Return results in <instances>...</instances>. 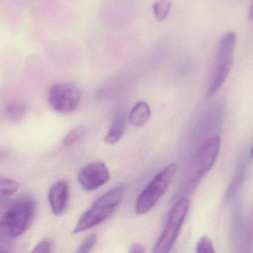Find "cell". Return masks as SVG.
I'll use <instances>...</instances> for the list:
<instances>
[{
	"label": "cell",
	"mask_w": 253,
	"mask_h": 253,
	"mask_svg": "<svg viewBox=\"0 0 253 253\" xmlns=\"http://www.w3.org/2000/svg\"><path fill=\"white\" fill-rule=\"evenodd\" d=\"M37 207L35 200L29 196L17 198L2 207L0 219L2 238L15 239L24 234L35 221Z\"/></svg>",
	"instance_id": "obj_1"
},
{
	"label": "cell",
	"mask_w": 253,
	"mask_h": 253,
	"mask_svg": "<svg viewBox=\"0 0 253 253\" xmlns=\"http://www.w3.org/2000/svg\"><path fill=\"white\" fill-rule=\"evenodd\" d=\"M124 196V187L119 186L97 198L90 208L83 213L72 233L78 234L88 230L107 220L121 204Z\"/></svg>",
	"instance_id": "obj_2"
},
{
	"label": "cell",
	"mask_w": 253,
	"mask_h": 253,
	"mask_svg": "<svg viewBox=\"0 0 253 253\" xmlns=\"http://www.w3.org/2000/svg\"><path fill=\"white\" fill-rule=\"evenodd\" d=\"M177 170V164H169L152 179L136 200L137 214H146L154 208L171 184Z\"/></svg>",
	"instance_id": "obj_3"
},
{
	"label": "cell",
	"mask_w": 253,
	"mask_h": 253,
	"mask_svg": "<svg viewBox=\"0 0 253 253\" xmlns=\"http://www.w3.org/2000/svg\"><path fill=\"white\" fill-rule=\"evenodd\" d=\"M236 46V35L235 32L226 33L222 38L216 55L212 76L209 84L207 97H212L226 82L232 69Z\"/></svg>",
	"instance_id": "obj_4"
},
{
	"label": "cell",
	"mask_w": 253,
	"mask_h": 253,
	"mask_svg": "<svg viewBox=\"0 0 253 253\" xmlns=\"http://www.w3.org/2000/svg\"><path fill=\"white\" fill-rule=\"evenodd\" d=\"M221 146V139L215 135L207 139L198 149L189 169L187 191L192 192L210 172L217 161Z\"/></svg>",
	"instance_id": "obj_5"
},
{
	"label": "cell",
	"mask_w": 253,
	"mask_h": 253,
	"mask_svg": "<svg viewBox=\"0 0 253 253\" xmlns=\"http://www.w3.org/2000/svg\"><path fill=\"white\" fill-rule=\"evenodd\" d=\"M189 209V201L186 198L179 200L173 206L169 214L165 229L154 247V253H168L171 251L180 234Z\"/></svg>",
	"instance_id": "obj_6"
},
{
	"label": "cell",
	"mask_w": 253,
	"mask_h": 253,
	"mask_svg": "<svg viewBox=\"0 0 253 253\" xmlns=\"http://www.w3.org/2000/svg\"><path fill=\"white\" fill-rule=\"evenodd\" d=\"M48 97L53 109L60 113H70L79 106L81 92L72 84H57L50 88Z\"/></svg>",
	"instance_id": "obj_7"
},
{
	"label": "cell",
	"mask_w": 253,
	"mask_h": 253,
	"mask_svg": "<svg viewBox=\"0 0 253 253\" xmlns=\"http://www.w3.org/2000/svg\"><path fill=\"white\" fill-rule=\"evenodd\" d=\"M110 172L106 164L101 161L90 163L81 169L78 180L83 189L93 192L109 182Z\"/></svg>",
	"instance_id": "obj_8"
},
{
	"label": "cell",
	"mask_w": 253,
	"mask_h": 253,
	"mask_svg": "<svg viewBox=\"0 0 253 253\" xmlns=\"http://www.w3.org/2000/svg\"><path fill=\"white\" fill-rule=\"evenodd\" d=\"M70 199V188L66 180L54 183L48 192V201L55 215H61L67 211Z\"/></svg>",
	"instance_id": "obj_9"
},
{
	"label": "cell",
	"mask_w": 253,
	"mask_h": 253,
	"mask_svg": "<svg viewBox=\"0 0 253 253\" xmlns=\"http://www.w3.org/2000/svg\"><path fill=\"white\" fill-rule=\"evenodd\" d=\"M244 222L242 217V204L237 202L232 211L231 221V242L237 251L241 252L244 235Z\"/></svg>",
	"instance_id": "obj_10"
},
{
	"label": "cell",
	"mask_w": 253,
	"mask_h": 253,
	"mask_svg": "<svg viewBox=\"0 0 253 253\" xmlns=\"http://www.w3.org/2000/svg\"><path fill=\"white\" fill-rule=\"evenodd\" d=\"M247 164H248L247 154L244 152L239 159L238 167L235 170V175L228 187L226 194V199L231 200L233 198L242 186L247 174Z\"/></svg>",
	"instance_id": "obj_11"
},
{
	"label": "cell",
	"mask_w": 253,
	"mask_h": 253,
	"mask_svg": "<svg viewBox=\"0 0 253 253\" xmlns=\"http://www.w3.org/2000/svg\"><path fill=\"white\" fill-rule=\"evenodd\" d=\"M126 126V115L125 112H121L114 118L109 131L104 138L105 143L114 145L120 141L124 135Z\"/></svg>",
	"instance_id": "obj_12"
},
{
	"label": "cell",
	"mask_w": 253,
	"mask_h": 253,
	"mask_svg": "<svg viewBox=\"0 0 253 253\" xmlns=\"http://www.w3.org/2000/svg\"><path fill=\"white\" fill-rule=\"evenodd\" d=\"M151 109L149 104L145 101L136 103L128 116V121L134 126L141 127L150 119Z\"/></svg>",
	"instance_id": "obj_13"
},
{
	"label": "cell",
	"mask_w": 253,
	"mask_h": 253,
	"mask_svg": "<svg viewBox=\"0 0 253 253\" xmlns=\"http://www.w3.org/2000/svg\"><path fill=\"white\" fill-rule=\"evenodd\" d=\"M27 106L20 100H12L5 108V116L9 122L19 124L26 118Z\"/></svg>",
	"instance_id": "obj_14"
},
{
	"label": "cell",
	"mask_w": 253,
	"mask_h": 253,
	"mask_svg": "<svg viewBox=\"0 0 253 253\" xmlns=\"http://www.w3.org/2000/svg\"><path fill=\"white\" fill-rule=\"evenodd\" d=\"M241 252L253 253V203L250 206L247 220L244 223V235Z\"/></svg>",
	"instance_id": "obj_15"
},
{
	"label": "cell",
	"mask_w": 253,
	"mask_h": 253,
	"mask_svg": "<svg viewBox=\"0 0 253 253\" xmlns=\"http://www.w3.org/2000/svg\"><path fill=\"white\" fill-rule=\"evenodd\" d=\"M20 184L17 180L10 177H2L0 180V194L1 200L5 201L11 198L18 191Z\"/></svg>",
	"instance_id": "obj_16"
},
{
	"label": "cell",
	"mask_w": 253,
	"mask_h": 253,
	"mask_svg": "<svg viewBox=\"0 0 253 253\" xmlns=\"http://www.w3.org/2000/svg\"><path fill=\"white\" fill-rule=\"evenodd\" d=\"M171 2L170 0H157L152 5L154 15L158 21H164L167 19L171 10Z\"/></svg>",
	"instance_id": "obj_17"
},
{
	"label": "cell",
	"mask_w": 253,
	"mask_h": 253,
	"mask_svg": "<svg viewBox=\"0 0 253 253\" xmlns=\"http://www.w3.org/2000/svg\"><path fill=\"white\" fill-rule=\"evenodd\" d=\"M85 127L82 125L77 126L76 127L71 130L63 140V144L65 146H71L74 143L78 142L82 138L83 136L85 134Z\"/></svg>",
	"instance_id": "obj_18"
},
{
	"label": "cell",
	"mask_w": 253,
	"mask_h": 253,
	"mask_svg": "<svg viewBox=\"0 0 253 253\" xmlns=\"http://www.w3.org/2000/svg\"><path fill=\"white\" fill-rule=\"evenodd\" d=\"M196 251L198 253H215L211 240L207 236L202 237L197 244Z\"/></svg>",
	"instance_id": "obj_19"
},
{
	"label": "cell",
	"mask_w": 253,
	"mask_h": 253,
	"mask_svg": "<svg viewBox=\"0 0 253 253\" xmlns=\"http://www.w3.org/2000/svg\"><path fill=\"white\" fill-rule=\"evenodd\" d=\"M97 240V235L96 234H91L83 241L77 252L79 253H89L92 250L94 246L95 245Z\"/></svg>",
	"instance_id": "obj_20"
},
{
	"label": "cell",
	"mask_w": 253,
	"mask_h": 253,
	"mask_svg": "<svg viewBox=\"0 0 253 253\" xmlns=\"http://www.w3.org/2000/svg\"><path fill=\"white\" fill-rule=\"evenodd\" d=\"M53 251V240L50 238H45L40 241L35 247L32 252L38 253H48Z\"/></svg>",
	"instance_id": "obj_21"
},
{
	"label": "cell",
	"mask_w": 253,
	"mask_h": 253,
	"mask_svg": "<svg viewBox=\"0 0 253 253\" xmlns=\"http://www.w3.org/2000/svg\"><path fill=\"white\" fill-rule=\"evenodd\" d=\"M129 252L131 253H143L146 252V249L140 244H134L130 247Z\"/></svg>",
	"instance_id": "obj_22"
},
{
	"label": "cell",
	"mask_w": 253,
	"mask_h": 253,
	"mask_svg": "<svg viewBox=\"0 0 253 253\" xmlns=\"http://www.w3.org/2000/svg\"><path fill=\"white\" fill-rule=\"evenodd\" d=\"M250 19L253 22V2L252 3L251 8H250Z\"/></svg>",
	"instance_id": "obj_23"
},
{
	"label": "cell",
	"mask_w": 253,
	"mask_h": 253,
	"mask_svg": "<svg viewBox=\"0 0 253 253\" xmlns=\"http://www.w3.org/2000/svg\"><path fill=\"white\" fill-rule=\"evenodd\" d=\"M251 155H252V157H253V147H252V149H251Z\"/></svg>",
	"instance_id": "obj_24"
}]
</instances>
